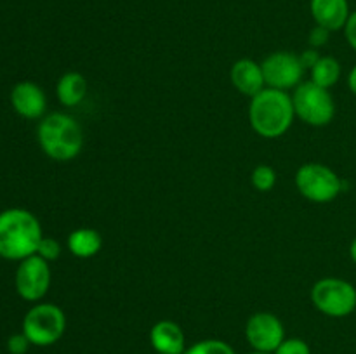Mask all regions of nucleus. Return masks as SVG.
<instances>
[{"label": "nucleus", "instance_id": "obj_2", "mask_svg": "<svg viewBox=\"0 0 356 354\" xmlns=\"http://www.w3.org/2000/svg\"><path fill=\"white\" fill-rule=\"evenodd\" d=\"M296 118L291 94L285 90L266 89L250 97L249 121L254 132L264 139H277L291 128Z\"/></svg>", "mask_w": 356, "mask_h": 354}, {"label": "nucleus", "instance_id": "obj_13", "mask_svg": "<svg viewBox=\"0 0 356 354\" xmlns=\"http://www.w3.org/2000/svg\"><path fill=\"white\" fill-rule=\"evenodd\" d=\"M149 342L156 354H183L186 351L183 328L170 319H162L152 326Z\"/></svg>", "mask_w": 356, "mask_h": 354}, {"label": "nucleus", "instance_id": "obj_9", "mask_svg": "<svg viewBox=\"0 0 356 354\" xmlns=\"http://www.w3.org/2000/svg\"><path fill=\"white\" fill-rule=\"evenodd\" d=\"M261 68H263L266 87L285 90V92L289 89H296L302 82L305 75V66L299 56L287 51L270 54L261 62Z\"/></svg>", "mask_w": 356, "mask_h": 354}, {"label": "nucleus", "instance_id": "obj_1", "mask_svg": "<svg viewBox=\"0 0 356 354\" xmlns=\"http://www.w3.org/2000/svg\"><path fill=\"white\" fill-rule=\"evenodd\" d=\"M44 238L40 221L24 208H7L0 212V257L23 260L35 255Z\"/></svg>", "mask_w": 356, "mask_h": 354}, {"label": "nucleus", "instance_id": "obj_23", "mask_svg": "<svg viewBox=\"0 0 356 354\" xmlns=\"http://www.w3.org/2000/svg\"><path fill=\"white\" fill-rule=\"evenodd\" d=\"M330 33H332V31L316 24V26L312 30V33H309V45H312L313 49L323 47V45L329 42Z\"/></svg>", "mask_w": 356, "mask_h": 354}, {"label": "nucleus", "instance_id": "obj_8", "mask_svg": "<svg viewBox=\"0 0 356 354\" xmlns=\"http://www.w3.org/2000/svg\"><path fill=\"white\" fill-rule=\"evenodd\" d=\"M51 266L47 260L35 255L19 260L16 271V290L21 298L28 302H37L45 297L51 287Z\"/></svg>", "mask_w": 356, "mask_h": 354}, {"label": "nucleus", "instance_id": "obj_12", "mask_svg": "<svg viewBox=\"0 0 356 354\" xmlns=\"http://www.w3.org/2000/svg\"><path fill=\"white\" fill-rule=\"evenodd\" d=\"M229 80L233 87L247 97H254L261 90L266 89L263 68L254 59H238L229 69Z\"/></svg>", "mask_w": 356, "mask_h": 354}, {"label": "nucleus", "instance_id": "obj_21", "mask_svg": "<svg viewBox=\"0 0 356 354\" xmlns=\"http://www.w3.org/2000/svg\"><path fill=\"white\" fill-rule=\"evenodd\" d=\"M273 354H312V349L302 339L292 337V339H285Z\"/></svg>", "mask_w": 356, "mask_h": 354}, {"label": "nucleus", "instance_id": "obj_3", "mask_svg": "<svg viewBox=\"0 0 356 354\" xmlns=\"http://www.w3.org/2000/svg\"><path fill=\"white\" fill-rule=\"evenodd\" d=\"M37 137L42 151L56 162H70L76 158L83 148L82 127L66 113H51L42 118Z\"/></svg>", "mask_w": 356, "mask_h": 354}, {"label": "nucleus", "instance_id": "obj_28", "mask_svg": "<svg viewBox=\"0 0 356 354\" xmlns=\"http://www.w3.org/2000/svg\"><path fill=\"white\" fill-rule=\"evenodd\" d=\"M250 354H270V353H257V351H254V353H250Z\"/></svg>", "mask_w": 356, "mask_h": 354}, {"label": "nucleus", "instance_id": "obj_24", "mask_svg": "<svg viewBox=\"0 0 356 354\" xmlns=\"http://www.w3.org/2000/svg\"><path fill=\"white\" fill-rule=\"evenodd\" d=\"M344 37H346L350 47L356 51V10L350 14L346 21V26H344Z\"/></svg>", "mask_w": 356, "mask_h": 354}, {"label": "nucleus", "instance_id": "obj_11", "mask_svg": "<svg viewBox=\"0 0 356 354\" xmlns=\"http://www.w3.org/2000/svg\"><path fill=\"white\" fill-rule=\"evenodd\" d=\"M10 103L14 111L28 120L40 118L47 108L45 92L33 82H19L10 92Z\"/></svg>", "mask_w": 356, "mask_h": 354}, {"label": "nucleus", "instance_id": "obj_26", "mask_svg": "<svg viewBox=\"0 0 356 354\" xmlns=\"http://www.w3.org/2000/svg\"><path fill=\"white\" fill-rule=\"evenodd\" d=\"M348 87H350L351 92L356 96V65L353 66V69L350 71V75H348Z\"/></svg>", "mask_w": 356, "mask_h": 354}, {"label": "nucleus", "instance_id": "obj_19", "mask_svg": "<svg viewBox=\"0 0 356 354\" xmlns=\"http://www.w3.org/2000/svg\"><path fill=\"white\" fill-rule=\"evenodd\" d=\"M250 180H252V186L256 187L257 191L268 193V191L273 189L275 184H277V172H275L273 167L270 165H257L256 169H254Z\"/></svg>", "mask_w": 356, "mask_h": 354}, {"label": "nucleus", "instance_id": "obj_15", "mask_svg": "<svg viewBox=\"0 0 356 354\" xmlns=\"http://www.w3.org/2000/svg\"><path fill=\"white\" fill-rule=\"evenodd\" d=\"M68 250L79 259H90L96 255L103 246V238L99 233L92 228H79L75 231L70 233L68 239Z\"/></svg>", "mask_w": 356, "mask_h": 354}, {"label": "nucleus", "instance_id": "obj_5", "mask_svg": "<svg viewBox=\"0 0 356 354\" xmlns=\"http://www.w3.org/2000/svg\"><path fill=\"white\" fill-rule=\"evenodd\" d=\"M66 330V316L56 304L40 302L24 314L23 333L31 346L47 347L58 342Z\"/></svg>", "mask_w": 356, "mask_h": 354}, {"label": "nucleus", "instance_id": "obj_27", "mask_svg": "<svg viewBox=\"0 0 356 354\" xmlns=\"http://www.w3.org/2000/svg\"><path fill=\"white\" fill-rule=\"evenodd\" d=\"M350 255H351V259H353V262L356 264V238L351 242V245H350Z\"/></svg>", "mask_w": 356, "mask_h": 354}, {"label": "nucleus", "instance_id": "obj_20", "mask_svg": "<svg viewBox=\"0 0 356 354\" xmlns=\"http://www.w3.org/2000/svg\"><path fill=\"white\" fill-rule=\"evenodd\" d=\"M37 255L42 257L47 262H52V260H58L59 255H61V245L59 242H56L54 238H42L40 243H38Z\"/></svg>", "mask_w": 356, "mask_h": 354}, {"label": "nucleus", "instance_id": "obj_17", "mask_svg": "<svg viewBox=\"0 0 356 354\" xmlns=\"http://www.w3.org/2000/svg\"><path fill=\"white\" fill-rule=\"evenodd\" d=\"M312 82L323 89H330L341 78V62L332 56H322L312 69Z\"/></svg>", "mask_w": 356, "mask_h": 354}, {"label": "nucleus", "instance_id": "obj_10", "mask_svg": "<svg viewBox=\"0 0 356 354\" xmlns=\"http://www.w3.org/2000/svg\"><path fill=\"white\" fill-rule=\"evenodd\" d=\"M245 339L257 353L273 354L285 340L284 323L273 312H256L245 325Z\"/></svg>", "mask_w": 356, "mask_h": 354}, {"label": "nucleus", "instance_id": "obj_16", "mask_svg": "<svg viewBox=\"0 0 356 354\" xmlns=\"http://www.w3.org/2000/svg\"><path fill=\"white\" fill-rule=\"evenodd\" d=\"M56 94L63 106L73 108L83 101L87 94V82L83 75L76 71L65 73L56 85Z\"/></svg>", "mask_w": 356, "mask_h": 354}, {"label": "nucleus", "instance_id": "obj_7", "mask_svg": "<svg viewBox=\"0 0 356 354\" xmlns=\"http://www.w3.org/2000/svg\"><path fill=\"white\" fill-rule=\"evenodd\" d=\"M312 302L322 314L346 318L356 309V288L341 278H322L313 285Z\"/></svg>", "mask_w": 356, "mask_h": 354}, {"label": "nucleus", "instance_id": "obj_4", "mask_svg": "<svg viewBox=\"0 0 356 354\" xmlns=\"http://www.w3.org/2000/svg\"><path fill=\"white\" fill-rule=\"evenodd\" d=\"M291 97L296 117L301 118L305 124L312 127H325L334 120L336 103L329 89H323L308 80V82L299 83Z\"/></svg>", "mask_w": 356, "mask_h": 354}, {"label": "nucleus", "instance_id": "obj_25", "mask_svg": "<svg viewBox=\"0 0 356 354\" xmlns=\"http://www.w3.org/2000/svg\"><path fill=\"white\" fill-rule=\"evenodd\" d=\"M320 58H322V56L318 54V49H313V47L308 49V51H305L301 56H299V59H301L305 69H312L313 66L318 62Z\"/></svg>", "mask_w": 356, "mask_h": 354}, {"label": "nucleus", "instance_id": "obj_22", "mask_svg": "<svg viewBox=\"0 0 356 354\" xmlns=\"http://www.w3.org/2000/svg\"><path fill=\"white\" fill-rule=\"evenodd\" d=\"M31 346V342L28 340V337L24 335L23 332L21 333H14V335L9 337L7 340V351L10 354H26L28 347Z\"/></svg>", "mask_w": 356, "mask_h": 354}, {"label": "nucleus", "instance_id": "obj_14", "mask_svg": "<svg viewBox=\"0 0 356 354\" xmlns=\"http://www.w3.org/2000/svg\"><path fill=\"white\" fill-rule=\"evenodd\" d=\"M309 10L315 23L330 31L344 30L351 14L348 0H312Z\"/></svg>", "mask_w": 356, "mask_h": 354}, {"label": "nucleus", "instance_id": "obj_6", "mask_svg": "<svg viewBox=\"0 0 356 354\" xmlns=\"http://www.w3.org/2000/svg\"><path fill=\"white\" fill-rule=\"evenodd\" d=\"M343 180L330 167L309 162L296 172V187L306 200L315 203H329L343 191Z\"/></svg>", "mask_w": 356, "mask_h": 354}, {"label": "nucleus", "instance_id": "obj_18", "mask_svg": "<svg viewBox=\"0 0 356 354\" xmlns=\"http://www.w3.org/2000/svg\"><path fill=\"white\" fill-rule=\"evenodd\" d=\"M183 354H235V349L225 340L207 339L193 344L191 347H186Z\"/></svg>", "mask_w": 356, "mask_h": 354}]
</instances>
